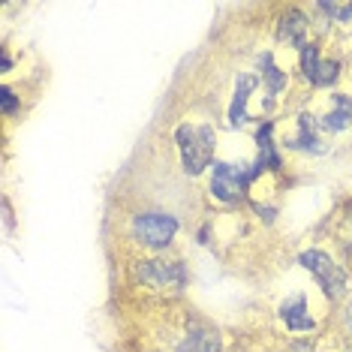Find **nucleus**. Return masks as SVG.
Masks as SVG:
<instances>
[{
    "mask_svg": "<svg viewBox=\"0 0 352 352\" xmlns=\"http://www.w3.org/2000/svg\"><path fill=\"white\" fill-rule=\"evenodd\" d=\"M175 139H178V148H181V157H184V172L187 175H199V172H205V166H211L214 145H217L214 126L181 124L178 130H175Z\"/></svg>",
    "mask_w": 352,
    "mask_h": 352,
    "instance_id": "1",
    "label": "nucleus"
},
{
    "mask_svg": "<svg viewBox=\"0 0 352 352\" xmlns=\"http://www.w3.org/2000/svg\"><path fill=\"white\" fill-rule=\"evenodd\" d=\"M259 169H250L244 163H217L214 166V175H211V193L220 199V202H238L244 196L247 184H250Z\"/></svg>",
    "mask_w": 352,
    "mask_h": 352,
    "instance_id": "2",
    "label": "nucleus"
},
{
    "mask_svg": "<svg viewBox=\"0 0 352 352\" xmlns=\"http://www.w3.org/2000/svg\"><path fill=\"white\" fill-rule=\"evenodd\" d=\"M301 265L316 277V283L322 286L325 298H340V295L346 292V271H343L334 259H328L322 250L301 253Z\"/></svg>",
    "mask_w": 352,
    "mask_h": 352,
    "instance_id": "3",
    "label": "nucleus"
},
{
    "mask_svg": "<svg viewBox=\"0 0 352 352\" xmlns=\"http://www.w3.org/2000/svg\"><path fill=\"white\" fill-rule=\"evenodd\" d=\"M178 232V220L172 214H139L133 220V235L148 247H166Z\"/></svg>",
    "mask_w": 352,
    "mask_h": 352,
    "instance_id": "4",
    "label": "nucleus"
},
{
    "mask_svg": "<svg viewBox=\"0 0 352 352\" xmlns=\"http://www.w3.org/2000/svg\"><path fill=\"white\" fill-rule=\"evenodd\" d=\"M133 277L154 286V289H166V286L178 289V286H184V268L178 262H166V259L139 262V265H133Z\"/></svg>",
    "mask_w": 352,
    "mask_h": 352,
    "instance_id": "5",
    "label": "nucleus"
},
{
    "mask_svg": "<svg viewBox=\"0 0 352 352\" xmlns=\"http://www.w3.org/2000/svg\"><path fill=\"white\" fill-rule=\"evenodd\" d=\"M301 69H304V78H310V85H316V87L334 85V82H338V76H340L338 63H334V60H322L314 45H307V49L301 52Z\"/></svg>",
    "mask_w": 352,
    "mask_h": 352,
    "instance_id": "6",
    "label": "nucleus"
},
{
    "mask_svg": "<svg viewBox=\"0 0 352 352\" xmlns=\"http://www.w3.org/2000/svg\"><path fill=\"white\" fill-rule=\"evenodd\" d=\"M256 85H259V78L250 76V73H241L235 82V100H232L229 106V124L232 126H241L250 121V115H247V100H250V94L256 91Z\"/></svg>",
    "mask_w": 352,
    "mask_h": 352,
    "instance_id": "7",
    "label": "nucleus"
},
{
    "mask_svg": "<svg viewBox=\"0 0 352 352\" xmlns=\"http://www.w3.org/2000/svg\"><path fill=\"white\" fill-rule=\"evenodd\" d=\"M280 319L286 322V328H292V331H314V316L307 314V301H304V295H292L289 301L280 307Z\"/></svg>",
    "mask_w": 352,
    "mask_h": 352,
    "instance_id": "8",
    "label": "nucleus"
},
{
    "mask_svg": "<svg viewBox=\"0 0 352 352\" xmlns=\"http://www.w3.org/2000/svg\"><path fill=\"white\" fill-rule=\"evenodd\" d=\"M352 121V97H343V94H334V102H331V111L322 118V124L325 130H343V126H349Z\"/></svg>",
    "mask_w": 352,
    "mask_h": 352,
    "instance_id": "9",
    "label": "nucleus"
},
{
    "mask_svg": "<svg viewBox=\"0 0 352 352\" xmlns=\"http://www.w3.org/2000/svg\"><path fill=\"white\" fill-rule=\"evenodd\" d=\"M256 142H259V160H256V169H280V157L274 151V142H271V124H262L259 133H256Z\"/></svg>",
    "mask_w": 352,
    "mask_h": 352,
    "instance_id": "10",
    "label": "nucleus"
},
{
    "mask_svg": "<svg viewBox=\"0 0 352 352\" xmlns=\"http://www.w3.org/2000/svg\"><path fill=\"white\" fill-rule=\"evenodd\" d=\"M304 34H307V21H304V15L289 12L283 21H280V39H286V43L298 45L301 52L307 49V39H304Z\"/></svg>",
    "mask_w": 352,
    "mask_h": 352,
    "instance_id": "11",
    "label": "nucleus"
},
{
    "mask_svg": "<svg viewBox=\"0 0 352 352\" xmlns=\"http://www.w3.org/2000/svg\"><path fill=\"white\" fill-rule=\"evenodd\" d=\"M262 76L268 78V87H271V94H280L286 87V76L280 73V69L274 67V63H271V54H262Z\"/></svg>",
    "mask_w": 352,
    "mask_h": 352,
    "instance_id": "12",
    "label": "nucleus"
},
{
    "mask_svg": "<svg viewBox=\"0 0 352 352\" xmlns=\"http://www.w3.org/2000/svg\"><path fill=\"white\" fill-rule=\"evenodd\" d=\"M314 126H316V124L310 121L307 115H304V118H301V135H298L295 142H289V145H292V148H316V145H314V142H316Z\"/></svg>",
    "mask_w": 352,
    "mask_h": 352,
    "instance_id": "13",
    "label": "nucleus"
},
{
    "mask_svg": "<svg viewBox=\"0 0 352 352\" xmlns=\"http://www.w3.org/2000/svg\"><path fill=\"white\" fill-rule=\"evenodd\" d=\"M319 10L328 12V15H338L343 21L352 19V3H319Z\"/></svg>",
    "mask_w": 352,
    "mask_h": 352,
    "instance_id": "14",
    "label": "nucleus"
},
{
    "mask_svg": "<svg viewBox=\"0 0 352 352\" xmlns=\"http://www.w3.org/2000/svg\"><path fill=\"white\" fill-rule=\"evenodd\" d=\"M0 102H3V111H6V115H12V111H15V97H12V91H6V87H3V91H0Z\"/></svg>",
    "mask_w": 352,
    "mask_h": 352,
    "instance_id": "15",
    "label": "nucleus"
},
{
    "mask_svg": "<svg viewBox=\"0 0 352 352\" xmlns=\"http://www.w3.org/2000/svg\"><path fill=\"white\" fill-rule=\"evenodd\" d=\"M349 328H352V307H349Z\"/></svg>",
    "mask_w": 352,
    "mask_h": 352,
    "instance_id": "16",
    "label": "nucleus"
}]
</instances>
